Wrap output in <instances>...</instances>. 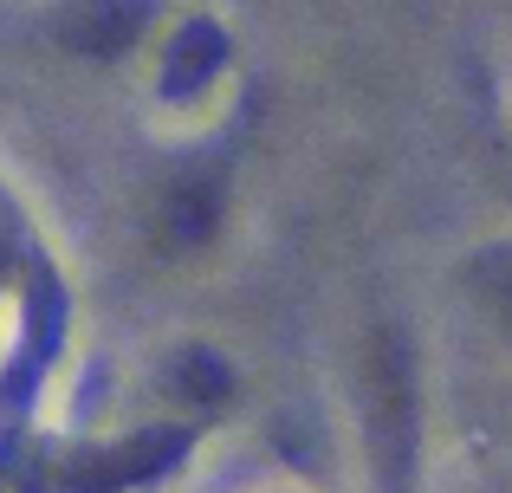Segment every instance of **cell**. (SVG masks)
Here are the masks:
<instances>
[{
  "instance_id": "1",
  "label": "cell",
  "mask_w": 512,
  "mask_h": 493,
  "mask_svg": "<svg viewBox=\"0 0 512 493\" xmlns=\"http://www.w3.org/2000/svg\"><path fill=\"white\" fill-rule=\"evenodd\" d=\"M370 442L389 493H402L415 461V351L402 331H376L370 344Z\"/></svg>"
},
{
  "instance_id": "2",
  "label": "cell",
  "mask_w": 512,
  "mask_h": 493,
  "mask_svg": "<svg viewBox=\"0 0 512 493\" xmlns=\"http://www.w3.org/2000/svg\"><path fill=\"white\" fill-rule=\"evenodd\" d=\"M143 20H150V0H72L59 13V39L85 59H117L124 46H137Z\"/></svg>"
},
{
  "instance_id": "3",
  "label": "cell",
  "mask_w": 512,
  "mask_h": 493,
  "mask_svg": "<svg viewBox=\"0 0 512 493\" xmlns=\"http://www.w3.org/2000/svg\"><path fill=\"white\" fill-rule=\"evenodd\" d=\"M221 59H227L221 26L188 20L182 33L169 39V52H163V98H195V91L208 85L214 72H221Z\"/></svg>"
},
{
  "instance_id": "4",
  "label": "cell",
  "mask_w": 512,
  "mask_h": 493,
  "mask_svg": "<svg viewBox=\"0 0 512 493\" xmlns=\"http://www.w3.org/2000/svg\"><path fill=\"white\" fill-rule=\"evenodd\" d=\"M169 241L175 247H195V241H208L214 234V189L208 182H182V189L169 195Z\"/></svg>"
},
{
  "instance_id": "5",
  "label": "cell",
  "mask_w": 512,
  "mask_h": 493,
  "mask_svg": "<svg viewBox=\"0 0 512 493\" xmlns=\"http://www.w3.org/2000/svg\"><path fill=\"white\" fill-rule=\"evenodd\" d=\"M175 390L188 396V403H221L227 390H234V377H227V364L214 351H182V370H175Z\"/></svg>"
},
{
  "instance_id": "6",
  "label": "cell",
  "mask_w": 512,
  "mask_h": 493,
  "mask_svg": "<svg viewBox=\"0 0 512 493\" xmlns=\"http://www.w3.org/2000/svg\"><path fill=\"white\" fill-rule=\"evenodd\" d=\"M480 292L493 299V312H500L506 331H512V253H487V260H480Z\"/></svg>"
}]
</instances>
